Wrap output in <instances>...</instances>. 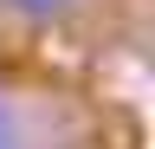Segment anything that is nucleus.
Segmentation results:
<instances>
[{"label":"nucleus","mask_w":155,"mask_h":149,"mask_svg":"<svg viewBox=\"0 0 155 149\" xmlns=\"http://www.w3.org/2000/svg\"><path fill=\"white\" fill-rule=\"evenodd\" d=\"M0 13H13L19 26H71L78 13H91V0H0Z\"/></svg>","instance_id":"nucleus-1"},{"label":"nucleus","mask_w":155,"mask_h":149,"mask_svg":"<svg viewBox=\"0 0 155 149\" xmlns=\"http://www.w3.org/2000/svg\"><path fill=\"white\" fill-rule=\"evenodd\" d=\"M32 143V123H26V110H19L13 91H0V149H26Z\"/></svg>","instance_id":"nucleus-2"}]
</instances>
